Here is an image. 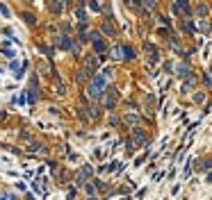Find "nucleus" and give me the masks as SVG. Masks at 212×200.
Returning a JSON list of instances; mask_svg holds the SVG:
<instances>
[{"mask_svg":"<svg viewBox=\"0 0 212 200\" xmlns=\"http://www.w3.org/2000/svg\"><path fill=\"white\" fill-rule=\"evenodd\" d=\"M101 86H103V78H96V80H94V96H98V93H101V91H98V89H101Z\"/></svg>","mask_w":212,"mask_h":200,"instance_id":"obj_1","label":"nucleus"}]
</instances>
